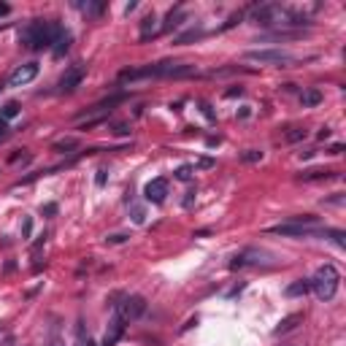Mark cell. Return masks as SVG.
<instances>
[{
  "mask_svg": "<svg viewBox=\"0 0 346 346\" xmlns=\"http://www.w3.org/2000/svg\"><path fill=\"white\" fill-rule=\"evenodd\" d=\"M200 108H203V114H206V117H209V119H214V111H211V108H209V103H200Z\"/></svg>",
  "mask_w": 346,
  "mask_h": 346,
  "instance_id": "f546056e",
  "label": "cell"
},
{
  "mask_svg": "<svg viewBox=\"0 0 346 346\" xmlns=\"http://www.w3.org/2000/svg\"><path fill=\"white\" fill-rule=\"evenodd\" d=\"M130 238V235H125V233H114V235H108V244H125V241H128Z\"/></svg>",
  "mask_w": 346,
  "mask_h": 346,
  "instance_id": "4316f807",
  "label": "cell"
},
{
  "mask_svg": "<svg viewBox=\"0 0 346 346\" xmlns=\"http://www.w3.org/2000/svg\"><path fill=\"white\" fill-rule=\"evenodd\" d=\"M106 168H100V171H97V176H95V181H97V187H103V184H106Z\"/></svg>",
  "mask_w": 346,
  "mask_h": 346,
  "instance_id": "f1b7e54d",
  "label": "cell"
},
{
  "mask_svg": "<svg viewBox=\"0 0 346 346\" xmlns=\"http://www.w3.org/2000/svg\"><path fill=\"white\" fill-rule=\"evenodd\" d=\"M308 290H311L308 279H298V281H292V284L287 287V295H290V298H301V295H305Z\"/></svg>",
  "mask_w": 346,
  "mask_h": 346,
  "instance_id": "5bb4252c",
  "label": "cell"
},
{
  "mask_svg": "<svg viewBox=\"0 0 346 346\" xmlns=\"http://www.w3.org/2000/svg\"><path fill=\"white\" fill-rule=\"evenodd\" d=\"M273 235H284V238H314L316 227H308V224H298V222H284L270 227Z\"/></svg>",
  "mask_w": 346,
  "mask_h": 346,
  "instance_id": "277c9868",
  "label": "cell"
},
{
  "mask_svg": "<svg viewBox=\"0 0 346 346\" xmlns=\"http://www.w3.org/2000/svg\"><path fill=\"white\" fill-rule=\"evenodd\" d=\"M200 36H203V30H200V27H192V30L181 33V36L176 38V43H178V46H184V43H192V41H198Z\"/></svg>",
  "mask_w": 346,
  "mask_h": 346,
  "instance_id": "44dd1931",
  "label": "cell"
},
{
  "mask_svg": "<svg viewBox=\"0 0 346 346\" xmlns=\"http://www.w3.org/2000/svg\"><path fill=\"white\" fill-rule=\"evenodd\" d=\"M43 214H49V216H51V214H57V206H54V203L43 206Z\"/></svg>",
  "mask_w": 346,
  "mask_h": 346,
  "instance_id": "d6a6232c",
  "label": "cell"
},
{
  "mask_svg": "<svg viewBox=\"0 0 346 346\" xmlns=\"http://www.w3.org/2000/svg\"><path fill=\"white\" fill-rule=\"evenodd\" d=\"M246 60L260 62V65H279V68H290L295 62V57L287 54L281 49H252L246 51Z\"/></svg>",
  "mask_w": 346,
  "mask_h": 346,
  "instance_id": "3957f363",
  "label": "cell"
},
{
  "mask_svg": "<svg viewBox=\"0 0 346 346\" xmlns=\"http://www.w3.org/2000/svg\"><path fill=\"white\" fill-rule=\"evenodd\" d=\"M301 103H303V108L319 106V103H322V92L319 89H303L301 92Z\"/></svg>",
  "mask_w": 346,
  "mask_h": 346,
  "instance_id": "7c38bea8",
  "label": "cell"
},
{
  "mask_svg": "<svg viewBox=\"0 0 346 346\" xmlns=\"http://www.w3.org/2000/svg\"><path fill=\"white\" fill-rule=\"evenodd\" d=\"M152 36H157V19H154V14L141 19V38L146 41V38H152Z\"/></svg>",
  "mask_w": 346,
  "mask_h": 346,
  "instance_id": "4fadbf2b",
  "label": "cell"
},
{
  "mask_svg": "<svg viewBox=\"0 0 346 346\" xmlns=\"http://www.w3.org/2000/svg\"><path fill=\"white\" fill-rule=\"evenodd\" d=\"M303 181H319V178H333V171L327 168H314V171H303L301 173Z\"/></svg>",
  "mask_w": 346,
  "mask_h": 346,
  "instance_id": "9a60e30c",
  "label": "cell"
},
{
  "mask_svg": "<svg viewBox=\"0 0 346 346\" xmlns=\"http://www.w3.org/2000/svg\"><path fill=\"white\" fill-rule=\"evenodd\" d=\"M292 346H295V344H292Z\"/></svg>",
  "mask_w": 346,
  "mask_h": 346,
  "instance_id": "74e56055",
  "label": "cell"
},
{
  "mask_svg": "<svg viewBox=\"0 0 346 346\" xmlns=\"http://www.w3.org/2000/svg\"><path fill=\"white\" fill-rule=\"evenodd\" d=\"M198 165H200V168H211V165H214V160L203 157V160H198Z\"/></svg>",
  "mask_w": 346,
  "mask_h": 346,
  "instance_id": "4dcf8cb0",
  "label": "cell"
},
{
  "mask_svg": "<svg viewBox=\"0 0 346 346\" xmlns=\"http://www.w3.org/2000/svg\"><path fill=\"white\" fill-rule=\"evenodd\" d=\"M3 14H8V5H0V16Z\"/></svg>",
  "mask_w": 346,
  "mask_h": 346,
  "instance_id": "8d00e7d4",
  "label": "cell"
},
{
  "mask_svg": "<svg viewBox=\"0 0 346 346\" xmlns=\"http://www.w3.org/2000/svg\"><path fill=\"white\" fill-rule=\"evenodd\" d=\"M176 178L178 181H189V178H192V165H181V168H176Z\"/></svg>",
  "mask_w": 346,
  "mask_h": 346,
  "instance_id": "cb8c5ba5",
  "label": "cell"
},
{
  "mask_svg": "<svg viewBox=\"0 0 346 346\" xmlns=\"http://www.w3.org/2000/svg\"><path fill=\"white\" fill-rule=\"evenodd\" d=\"M143 195H146L149 203H163L165 195H168V181L165 178H152L146 184V189H143Z\"/></svg>",
  "mask_w": 346,
  "mask_h": 346,
  "instance_id": "9c48e42d",
  "label": "cell"
},
{
  "mask_svg": "<svg viewBox=\"0 0 346 346\" xmlns=\"http://www.w3.org/2000/svg\"><path fill=\"white\" fill-rule=\"evenodd\" d=\"M16 114H19V103H16V100H8V103H5L3 108H0V119H3V122H8V119H14Z\"/></svg>",
  "mask_w": 346,
  "mask_h": 346,
  "instance_id": "ffe728a7",
  "label": "cell"
},
{
  "mask_svg": "<svg viewBox=\"0 0 346 346\" xmlns=\"http://www.w3.org/2000/svg\"><path fill=\"white\" fill-rule=\"evenodd\" d=\"M79 11L95 19V16H100L103 11H106V5H103V3H89V0H86V3H79Z\"/></svg>",
  "mask_w": 346,
  "mask_h": 346,
  "instance_id": "e0dca14e",
  "label": "cell"
},
{
  "mask_svg": "<svg viewBox=\"0 0 346 346\" xmlns=\"http://www.w3.org/2000/svg\"><path fill=\"white\" fill-rule=\"evenodd\" d=\"M71 43H73V36L65 30V27H62V33L57 36V41H54V46H51V51H54L57 57H62L68 49H71Z\"/></svg>",
  "mask_w": 346,
  "mask_h": 346,
  "instance_id": "30bf717a",
  "label": "cell"
},
{
  "mask_svg": "<svg viewBox=\"0 0 346 346\" xmlns=\"http://www.w3.org/2000/svg\"><path fill=\"white\" fill-rule=\"evenodd\" d=\"M46 346H65V341H62V336H60V330H57V325L51 327V336H49V344Z\"/></svg>",
  "mask_w": 346,
  "mask_h": 346,
  "instance_id": "d4e9b609",
  "label": "cell"
},
{
  "mask_svg": "<svg viewBox=\"0 0 346 346\" xmlns=\"http://www.w3.org/2000/svg\"><path fill=\"white\" fill-rule=\"evenodd\" d=\"M241 160H244V163H260V160H262V152H257V149H246V152L241 154Z\"/></svg>",
  "mask_w": 346,
  "mask_h": 346,
  "instance_id": "603a6c76",
  "label": "cell"
},
{
  "mask_svg": "<svg viewBox=\"0 0 346 346\" xmlns=\"http://www.w3.org/2000/svg\"><path fill=\"white\" fill-rule=\"evenodd\" d=\"M301 322H303V314H290V316H287V319H281V325L276 327L273 333H276V336H284V333L295 330V327L301 325Z\"/></svg>",
  "mask_w": 346,
  "mask_h": 346,
  "instance_id": "8fae6325",
  "label": "cell"
},
{
  "mask_svg": "<svg viewBox=\"0 0 346 346\" xmlns=\"http://www.w3.org/2000/svg\"><path fill=\"white\" fill-rule=\"evenodd\" d=\"M5 132H8V125H5V122H3V119H0V138H3V135H5Z\"/></svg>",
  "mask_w": 346,
  "mask_h": 346,
  "instance_id": "d590c367",
  "label": "cell"
},
{
  "mask_svg": "<svg viewBox=\"0 0 346 346\" xmlns=\"http://www.w3.org/2000/svg\"><path fill=\"white\" fill-rule=\"evenodd\" d=\"M125 322H128V319H125V316L117 311V314H114V319L108 322V330H106V338H103V346H117V341L125 336Z\"/></svg>",
  "mask_w": 346,
  "mask_h": 346,
  "instance_id": "ba28073f",
  "label": "cell"
},
{
  "mask_svg": "<svg viewBox=\"0 0 346 346\" xmlns=\"http://www.w3.org/2000/svg\"><path fill=\"white\" fill-rule=\"evenodd\" d=\"M30 227H33V224H30V219H25V224H22V233H25V238L30 235Z\"/></svg>",
  "mask_w": 346,
  "mask_h": 346,
  "instance_id": "836d02e7",
  "label": "cell"
},
{
  "mask_svg": "<svg viewBox=\"0 0 346 346\" xmlns=\"http://www.w3.org/2000/svg\"><path fill=\"white\" fill-rule=\"evenodd\" d=\"M308 284L319 301H333L338 292V284H341V273L336 270V265H322L314 273V279H308Z\"/></svg>",
  "mask_w": 346,
  "mask_h": 346,
  "instance_id": "7a4b0ae2",
  "label": "cell"
},
{
  "mask_svg": "<svg viewBox=\"0 0 346 346\" xmlns=\"http://www.w3.org/2000/svg\"><path fill=\"white\" fill-rule=\"evenodd\" d=\"M117 311L125 316V319H138V316H143V311H146V298L128 295L122 303H117Z\"/></svg>",
  "mask_w": 346,
  "mask_h": 346,
  "instance_id": "5b68a950",
  "label": "cell"
},
{
  "mask_svg": "<svg viewBox=\"0 0 346 346\" xmlns=\"http://www.w3.org/2000/svg\"><path fill=\"white\" fill-rule=\"evenodd\" d=\"M60 33H62V25L36 19V22H30V25L19 33V41L25 43L27 49H49V46H54V41H57Z\"/></svg>",
  "mask_w": 346,
  "mask_h": 346,
  "instance_id": "6da1fadb",
  "label": "cell"
},
{
  "mask_svg": "<svg viewBox=\"0 0 346 346\" xmlns=\"http://www.w3.org/2000/svg\"><path fill=\"white\" fill-rule=\"evenodd\" d=\"M325 138H330V128H322L319 130V141H325Z\"/></svg>",
  "mask_w": 346,
  "mask_h": 346,
  "instance_id": "e575fe53",
  "label": "cell"
},
{
  "mask_svg": "<svg viewBox=\"0 0 346 346\" xmlns=\"http://www.w3.org/2000/svg\"><path fill=\"white\" fill-rule=\"evenodd\" d=\"M84 73H86L84 65H71L65 73H62L60 84H57V86H60V92H73L79 84L84 82Z\"/></svg>",
  "mask_w": 346,
  "mask_h": 346,
  "instance_id": "52a82bcc",
  "label": "cell"
},
{
  "mask_svg": "<svg viewBox=\"0 0 346 346\" xmlns=\"http://www.w3.org/2000/svg\"><path fill=\"white\" fill-rule=\"evenodd\" d=\"M184 22V11L181 8H173L171 14H168V19L163 22V27H160V30H173V27H178Z\"/></svg>",
  "mask_w": 346,
  "mask_h": 346,
  "instance_id": "2e32d148",
  "label": "cell"
},
{
  "mask_svg": "<svg viewBox=\"0 0 346 346\" xmlns=\"http://www.w3.org/2000/svg\"><path fill=\"white\" fill-rule=\"evenodd\" d=\"M344 152V143H333L330 146V154H341Z\"/></svg>",
  "mask_w": 346,
  "mask_h": 346,
  "instance_id": "1f68e13d",
  "label": "cell"
},
{
  "mask_svg": "<svg viewBox=\"0 0 346 346\" xmlns=\"http://www.w3.org/2000/svg\"><path fill=\"white\" fill-rule=\"evenodd\" d=\"M51 149H54V152H60V154H71L73 149H79V141H76V138H62V141H57Z\"/></svg>",
  "mask_w": 346,
  "mask_h": 346,
  "instance_id": "ac0fdd59",
  "label": "cell"
},
{
  "mask_svg": "<svg viewBox=\"0 0 346 346\" xmlns=\"http://www.w3.org/2000/svg\"><path fill=\"white\" fill-rule=\"evenodd\" d=\"M114 132H117V135H128L130 132V125H125V122H119L117 128H114Z\"/></svg>",
  "mask_w": 346,
  "mask_h": 346,
  "instance_id": "83f0119b",
  "label": "cell"
},
{
  "mask_svg": "<svg viewBox=\"0 0 346 346\" xmlns=\"http://www.w3.org/2000/svg\"><path fill=\"white\" fill-rule=\"evenodd\" d=\"M303 138H305V130H303V128H292V130L284 135V141H287V143H295V141H303Z\"/></svg>",
  "mask_w": 346,
  "mask_h": 346,
  "instance_id": "7402d4cb",
  "label": "cell"
},
{
  "mask_svg": "<svg viewBox=\"0 0 346 346\" xmlns=\"http://www.w3.org/2000/svg\"><path fill=\"white\" fill-rule=\"evenodd\" d=\"M130 214H132V222H138V224H141L143 219H146V214H143L141 206H130Z\"/></svg>",
  "mask_w": 346,
  "mask_h": 346,
  "instance_id": "484cf974",
  "label": "cell"
},
{
  "mask_svg": "<svg viewBox=\"0 0 346 346\" xmlns=\"http://www.w3.org/2000/svg\"><path fill=\"white\" fill-rule=\"evenodd\" d=\"M36 76H38V65L36 62H25V65H19V68L11 71L8 86H25V84H30Z\"/></svg>",
  "mask_w": 346,
  "mask_h": 346,
  "instance_id": "8992f818",
  "label": "cell"
},
{
  "mask_svg": "<svg viewBox=\"0 0 346 346\" xmlns=\"http://www.w3.org/2000/svg\"><path fill=\"white\" fill-rule=\"evenodd\" d=\"M316 235H322V238H333L338 246H346V235H344V230H316Z\"/></svg>",
  "mask_w": 346,
  "mask_h": 346,
  "instance_id": "d6986e66",
  "label": "cell"
}]
</instances>
